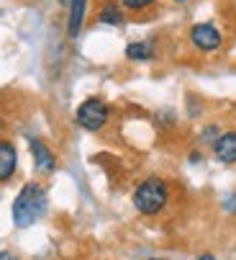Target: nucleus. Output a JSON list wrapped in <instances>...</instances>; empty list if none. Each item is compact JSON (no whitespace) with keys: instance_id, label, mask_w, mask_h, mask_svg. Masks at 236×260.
<instances>
[{"instance_id":"obj_17","label":"nucleus","mask_w":236,"mask_h":260,"mask_svg":"<svg viewBox=\"0 0 236 260\" xmlns=\"http://www.w3.org/2000/svg\"><path fill=\"white\" fill-rule=\"evenodd\" d=\"M151 260H156V257H151Z\"/></svg>"},{"instance_id":"obj_11","label":"nucleus","mask_w":236,"mask_h":260,"mask_svg":"<svg viewBox=\"0 0 236 260\" xmlns=\"http://www.w3.org/2000/svg\"><path fill=\"white\" fill-rule=\"evenodd\" d=\"M124 3V8H129V11H144V8H149L154 0H121Z\"/></svg>"},{"instance_id":"obj_7","label":"nucleus","mask_w":236,"mask_h":260,"mask_svg":"<svg viewBox=\"0 0 236 260\" xmlns=\"http://www.w3.org/2000/svg\"><path fill=\"white\" fill-rule=\"evenodd\" d=\"M16 162H18L16 147L11 142H0V183H6L16 173Z\"/></svg>"},{"instance_id":"obj_5","label":"nucleus","mask_w":236,"mask_h":260,"mask_svg":"<svg viewBox=\"0 0 236 260\" xmlns=\"http://www.w3.org/2000/svg\"><path fill=\"white\" fill-rule=\"evenodd\" d=\"M213 152L223 165H233L236 162V132H226L218 134L216 144H213Z\"/></svg>"},{"instance_id":"obj_10","label":"nucleus","mask_w":236,"mask_h":260,"mask_svg":"<svg viewBox=\"0 0 236 260\" xmlns=\"http://www.w3.org/2000/svg\"><path fill=\"white\" fill-rule=\"evenodd\" d=\"M98 18H100V23H110V26H121L124 23V13H121V8H115V6L100 8Z\"/></svg>"},{"instance_id":"obj_8","label":"nucleus","mask_w":236,"mask_h":260,"mask_svg":"<svg viewBox=\"0 0 236 260\" xmlns=\"http://www.w3.org/2000/svg\"><path fill=\"white\" fill-rule=\"evenodd\" d=\"M85 11H88V0H69V21H67V31L74 39L80 34L83 23H85Z\"/></svg>"},{"instance_id":"obj_9","label":"nucleus","mask_w":236,"mask_h":260,"mask_svg":"<svg viewBox=\"0 0 236 260\" xmlns=\"http://www.w3.org/2000/svg\"><path fill=\"white\" fill-rule=\"evenodd\" d=\"M126 57L144 62V59H151V57H154V49H151V44H146V42H134V44L126 47Z\"/></svg>"},{"instance_id":"obj_3","label":"nucleus","mask_w":236,"mask_h":260,"mask_svg":"<svg viewBox=\"0 0 236 260\" xmlns=\"http://www.w3.org/2000/svg\"><path fill=\"white\" fill-rule=\"evenodd\" d=\"M108 116H110V108L100 98H88L80 108H77V114H74L77 124H80L83 129H88V132L103 129L108 124Z\"/></svg>"},{"instance_id":"obj_14","label":"nucleus","mask_w":236,"mask_h":260,"mask_svg":"<svg viewBox=\"0 0 236 260\" xmlns=\"http://www.w3.org/2000/svg\"><path fill=\"white\" fill-rule=\"evenodd\" d=\"M198 260H216L213 255H203V257H198Z\"/></svg>"},{"instance_id":"obj_6","label":"nucleus","mask_w":236,"mask_h":260,"mask_svg":"<svg viewBox=\"0 0 236 260\" xmlns=\"http://www.w3.org/2000/svg\"><path fill=\"white\" fill-rule=\"evenodd\" d=\"M28 144H31V155H33V160H36V168L42 170V173H52L54 165H57L52 150H49L44 142H38V139H31Z\"/></svg>"},{"instance_id":"obj_16","label":"nucleus","mask_w":236,"mask_h":260,"mask_svg":"<svg viewBox=\"0 0 236 260\" xmlns=\"http://www.w3.org/2000/svg\"><path fill=\"white\" fill-rule=\"evenodd\" d=\"M177 3H185V0H177Z\"/></svg>"},{"instance_id":"obj_4","label":"nucleus","mask_w":236,"mask_h":260,"mask_svg":"<svg viewBox=\"0 0 236 260\" xmlns=\"http://www.w3.org/2000/svg\"><path fill=\"white\" fill-rule=\"evenodd\" d=\"M190 42L201 52H216L221 47V42H223V36H221V31L213 23H195L190 28Z\"/></svg>"},{"instance_id":"obj_1","label":"nucleus","mask_w":236,"mask_h":260,"mask_svg":"<svg viewBox=\"0 0 236 260\" xmlns=\"http://www.w3.org/2000/svg\"><path fill=\"white\" fill-rule=\"evenodd\" d=\"M47 211V191L38 183H26L13 201V221L16 227H31Z\"/></svg>"},{"instance_id":"obj_15","label":"nucleus","mask_w":236,"mask_h":260,"mask_svg":"<svg viewBox=\"0 0 236 260\" xmlns=\"http://www.w3.org/2000/svg\"><path fill=\"white\" fill-rule=\"evenodd\" d=\"M59 3H64V6H69V0H59Z\"/></svg>"},{"instance_id":"obj_12","label":"nucleus","mask_w":236,"mask_h":260,"mask_svg":"<svg viewBox=\"0 0 236 260\" xmlns=\"http://www.w3.org/2000/svg\"><path fill=\"white\" fill-rule=\"evenodd\" d=\"M213 139H218V129H216V126H208V129L203 132V142H213Z\"/></svg>"},{"instance_id":"obj_2","label":"nucleus","mask_w":236,"mask_h":260,"mask_svg":"<svg viewBox=\"0 0 236 260\" xmlns=\"http://www.w3.org/2000/svg\"><path fill=\"white\" fill-rule=\"evenodd\" d=\"M170 199V191H167V183L160 180V178H146L139 188L134 191V206L136 211H141L144 216H154L165 209Z\"/></svg>"},{"instance_id":"obj_13","label":"nucleus","mask_w":236,"mask_h":260,"mask_svg":"<svg viewBox=\"0 0 236 260\" xmlns=\"http://www.w3.org/2000/svg\"><path fill=\"white\" fill-rule=\"evenodd\" d=\"M0 260H16V255H11V252H0Z\"/></svg>"}]
</instances>
